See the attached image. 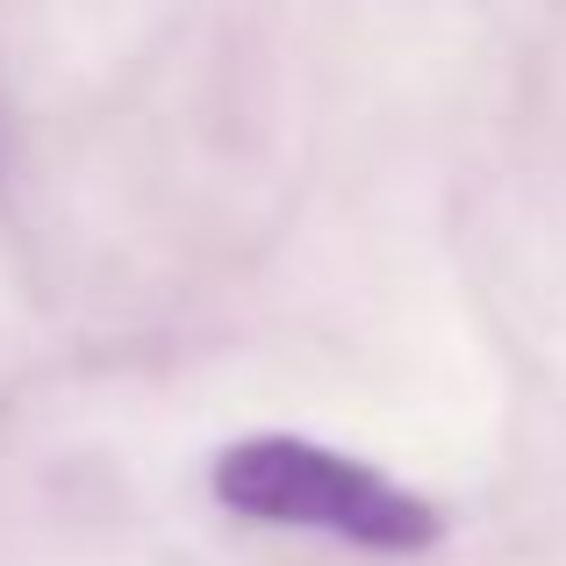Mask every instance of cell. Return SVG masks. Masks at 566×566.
Instances as JSON below:
<instances>
[{
	"label": "cell",
	"mask_w": 566,
	"mask_h": 566,
	"mask_svg": "<svg viewBox=\"0 0 566 566\" xmlns=\"http://www.w3.org/2000/svg\"><path fill=\"white\" fill-rule=\"evenodd\" d=\"M208 488L230 516L244 524H273V531H323L337 545H359V553H430L444 538V516L423 495H409L401 481H387L380 467L352 452H331L316 438H287V430H265V438H237L230 452H216Z\"/></svg>",
	"instance_id": "cell-1"
}]
</instances>
